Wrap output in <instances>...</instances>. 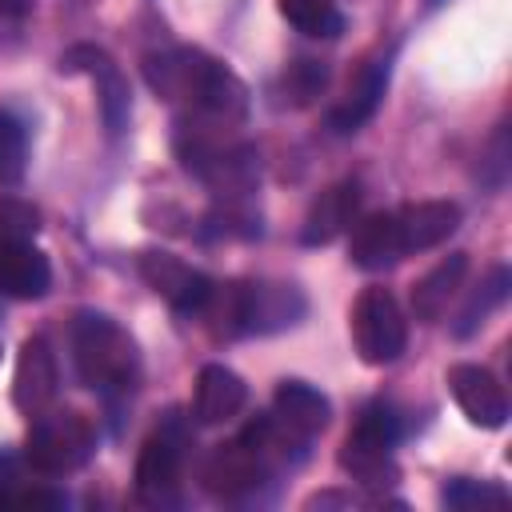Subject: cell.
<instances>
[{"instance_id": "1", "label": "cell", "mask_w": 512, "mask_h": 512, "mask_svg": "<svg viewBox=\"0 0 512 512\" xmlns=\"http://www.w3.org/2000/svg\"><path fill=\"white\" fill-rule=\"evenodd\" d=\"M144 80L156 96L188 104L220 124H240L248 116V88L244 80L212 60L200 48H168L144 60Z\"/></svg>"}, {"instance_id": "2", "label": "cell", "mask_w": 512, "mask_h": 512, "mask_svg": "<svg viewBox=\"0 0 512 512\" xmlns=\"http://www.w3.org/2000/svg\"><path fill=\"white\" fill-rule=\"evenodd\" d=\"M304 312H308V300L296 284L236 280V284H216L200 316H208L212 332H224V336H252V332L264 336V332L300 324Z\"/></svg>"}, {"instance_id": "3", "label": "cell", "mask_w": 512, "mask_h": 512, "mask_svg": "<svg viewBox=\"0 0 512 512\" xmlns=\"http://www.w3.org/2000/svg\"><path fill=\"white\" fill-rule=\"evenodd\" d=\"M72 360H76L80 380L96 392H128L140 372L136 340L104 312H76Z\"/></svg>"}, {"instance_id": "4", "label": "cell", "mask_w": 512, "mask_h": 512, "mask_svg": "<svg viewBox=\"0 0 512 512\" xmlns=\"http://www.w3.org/2000/svg\"><path fill=\"white\" fill-rule=\"evenodd\" d=\"M176 152H180L184 168L196 180H204L216 196H244L260 180V164H256V152L248 144H220L200 128L196 132L180 128Z\"/></svg>"}, {"instance_id": "5", "label": "cell", "mask_w": 512, "mask_h": 512, "mask_svg": "<svg viewBox=\"0 0 512 512\" xmlns=\"http://www.w3.org/2000/svg\"><path fill=\"white\" fill-rule=\"evenodd\" d=\"M96 448V428L88 416L64 408V412H40L32 416L28 440H24V464H32L44 476L76 472Z\"/></svg>"}, {"instance_id": "6", "label": "cell", "mask_w": 512, "mask_h": 512, "mask_svg": "<svg viewBox=\"0 0 512 512\" xmlns=\"http://www.w3.org/2000/svg\"><path fill=\"white\" fill-rule=\"evenodd\" d=\"M352 340L364 364H392L408 344V320L388 288H364L352 304Z\"/></svg>"}, {"instance_id": "7", "label": "cell", "mask_w": 512, "mask_h": 512, "mask_svg": "<svg viewBox=\"0 0 512 512\" xmlns=\"http://www.w3.org/2000/svg\"><path fill=\"white\" fill-rule=\"evenodd\" d=\"M60 72H72V76H88L96 84V96H100V116H104V128L112 136H120L128 128V112H132V92H128V80L124 72L116 68V60L96 48V44H72L64 56H60Z\"/></svg>"}, {"instance_id": "8", "label": "cell", "mask_w": 512, "mask_h": 512, "mask_svg": "<svg viewBox=\"0 0 512 512\" xmlns=\"http://www.w3.org/2000/svg\"><path fill=\"white\" fill-rule=\"evenodd\" d=\"M140 276L180 316H200L204 304L212 300V288H216L204 272H196L192 264H184L172 252H140Z\"/></svg>"}, {"instance_id": "9", "label": "cell", "mask_w": 512, "mask_h": 512, "mask_svg": "<svg viewBox=\"0 0 512 512\" xmlns=\"http://www.w3.org/2000/svg\"><path fill=\"white\" fill-rule=\"evenodd\" d=\"M272 476V468L244 444V440H228V444H216L200 468V480L212 496H224V500H236V496H248L256 492L264 480Z\"/></svg>"}, {"instance_id": "10", "label": "cell", "mask_w": 512, "mask_h": 512, "mask_svg": "<svg viewBox=\"0 0 512 512\" xmlns=\"http://www.w3.org/2000/svg\"><path fill=\"white\" fill-rule=\"evenodd\" d=\"M56 356L48 348L44 336H28L16 352V372H12V404L24 416H40L48 412V404L56 400Z\"/></svg>"}, {"instance_id": "11", "label": "cell", "mask_w": 512, "mask_h": 512, "mask_svg": "<svg viewBox=\"0 0 512 512\" xmlns=\"http://www.w3.org/2000/svg\"><path fill=\"white\" fill-rule=\"evenodd\" d=\"M448 392L460 404V412L476 428H504L508 424V396L504 384L480 368V364H452L448 368Z\"/></svg>"}, {"instance_id": "12", "label": "cell", "mask_w": 512, "mask_h": 512, "mask_svg": "<svg viewBox=\"0 0 512 512\" xmlns=\"http://www.w3.org/2000/svg\"><path fill=\"white\" fill-rule=\"evenodd\" d=\"M180 492V436L160 428L136 456V496L144 504H172Z\"/></svg>"}, {"instance_id": "13", "label": "cell", "mask_w": 512, "mask_h": 512, "mask_svg": "<svg viewBox=\"0 0 512 512\" xmlns=\"http://www.w3.org/2000/svg\"><path fill=\"white\" fill-rule=\"evenodd\" d=\"M348 256H352V264L364 268V272H384V268L400 264V260L408 256V248H404L396 212H372V216L356 220V224H352Z\"/></svg>"}, {"instance_id": "14", "label": "cell", "mask_w": 512, "mask_h": 512, "mask_svg": "<svg viewBox=\"0 0 512 512\" xmlns=\"http://www.w3.org/2000/svg\"><path fill=\"white\" fill-rule=\"evenodd\" d=\"M356 212H360V180H340V184H332V188H324L316 200H312V208H308V216H304V244H332L340 232H348L352 224H356Z\"/></svg>"}, {"instance_id": "15", "label": "cell", "mask_w": 512, "mask_h": 512, "mask_svg": "<svg viewBox=\"0 0 512 512\" xmlns=\"http://www.w3.org/2000/svg\"><path fill=\"white\" fill-rule=\"evenodd\" d=\"M248 400V384L228 368V364H204L196 372V392H192V416L200 424H228Z\"/></svg>"}, {"instance_id": "16", "label": "cell", "mask_w": 512, "mask_h": 512, "mask_svg": "<svg viewBox=\"0 0 512 512\" xmlns=\"http://www.w3.org/2000/svg\"><path fill=\"white\" fill-rule=\"evenodd\" d=\"M52 288L48 256L28 244H0V292L12 300H40Z\"/></svg>"}, {"instance_id": "17", "label": "cell", "mask_w": 512, "mask_h": 512, "mask_svg": "<svg viewBox=\"0 0 512 512\" xmlns=\"http://www.w3.org/2000/svg\"><path fill=\"white\" fill-rule=\"evenodd\" d=\"M400 220V236L408 252H424L444 244L456 228H460V204L452 200H420V204H404L396 212Z\"/></svg>"}, {"instance_id": "18", "label": "cell", "mask_w": 512, "mask_h": 512, "mask_svg": "<svg viewBox=\"0 0 512 512\" xmlns=\"http://www.w3.org/2000/svg\"><path fill=\"white\" fill-rule=\"evenodd\" d=\"M464 276H468V252H448L436 268H428V272L412 284V312H416V320L436 324V320L448 312L452 296L460 292Z\"/></svg>"}, {"instance_id": "19", "label": "cell", "mask_w": 512, "mask_h": 512, "mask_svg": "<svg viewBox=\"0 0 512 512\" xmlns=\"http://www.w3.org/2000/svg\"><path fill=\"white\" fill-rule=\"evenodd\" d=\"M272 404H276V416H280L292 432H300V436H316V432H324L328 420H332L328 396H324L320 388H312L308 380H280Z\"/></svg>"}, {"instance_id": "20", "label": "cell", "mask_w": 512, "mask_h": 512, "mask_svg": "<svg viewBox=\"0 0 512 512\" xmlns=\"http://www.w3.org/2000/svg\"><path fill=\"white\" fill-rule=\"evenodd\" d=\"M384 88H388V64H384V60L360 68L356 84L348 88V100L332 108L328 124H332L336 132H344V136L356 132L360 124H368V120L376 116V108H380V100H384Z\"/></svg>"}, {"instance_id": "21", "label": "cell", "mask_w": 512, "mask_h": 512, "mask_svg": "<svg viewBox=\"0 0 512 512\" xmlns=\"http://www.w3.org/2000/svg\"><path fill=\"white\" fill-rule=\"evenodd\" d=\"M508 288H512V272H508L504 264H496V268L480 280V288L468 296V304L460 308V316H456L452 332H456L460 340H468L476 328H484V324H488V316L508 300Z\"/></svg>"}, {"instance_id": "22", "label": "cell", "mask_w": 512, "mask_h": 512, "mask_svg": "<svg viewBox=\"0 0 512 512\" xmlns=\"http://www.w3.org/2000/svg\"><path fill=\"white\" fill-rule=\"evenodd\" d=\"M340 468L356 480V484H364V488H392L396 480H400V468H396V460H392V452H384V448H368V444H356V440H344V448H340Z\"/></svg>"}, {"instance_id": "23", "label": "cell", "mask_w": 512, "mask_h": 512, "mask_svg": "<svg viewBox=\"0 0 512 512\" xmlns=\"http://www.w3.org/2000/svg\"><path fill=\"white\" fill-rule=\"evenodd\" d=\"M280 16L296 28V32H304V36H324V40H332V36H340L344 32V16H340V8L332 4V0H280Z\"/></svg>"}, {"instance_id": "24", "label": "cell", "mask_w": 512, "mask_h": 512, "mask_svg": "<svg viewBox=\"0 0 512 512\" xmlns=\"http://www.w3.org/2000/svg\"><path fill=\"white\" fill-rule=\"evenodd\" d=\"M348 440L392 452V448H396V440H400V416H396V408H392V404H384V400L364 404V408H360V416H356V424H352V432H348Z\"/></svg>"}, {"instance_id": "25", "label": "cell", "mask_w": 512, "mask_h": 512, "mask_svg": "<svg viewBox=\"0 0 512 512\" xmlns=\"http://www.w3.org/2000/svg\"><path fill=\"white\" fill-rule=\"evenodd\" d=\"M28 172V132L24 124L0 108V188H16Z\"/></svg>"}, {"instance_id": "26", "label": "cell", "mask_w": 512, "mask_h": 512, "mask_svg": "<svg viewBox=\"0 0 512 512\" xmlns=\"http://www.w3.org/2000/svg\"><path fill=\"white\" fill-rule=\"evenodd\" d=\"M440 500H444L448 508H460V512H468V508H504V504H508V492H504L500 484H492V480L456 476V480H448V484L440 488Z\"/></svg>"}, {"instance_id": "27", "label": "cell", "mask_w": 512, "mask_h": 512, "mask_svg": "<svg viewBox=\"0 0 512 512\" xmlns=\"http://www.w3.org/2000/svg\"><path fill=\"white\" fill-rule=\"evenodd\" d=\"M40 232V208L20 196H0V244H28Z\"/></svg>"}, {"instance_id": "28", "label": "cell", "mask_w": 512, "mask_h": 512, "mask_svg": "<svg viewBox=\"0 0 512 512\" xmlns=\"http://www.w3.org/2000/svg\"><path fill=\"white\" fill-rule=\"evenodd\" d=\"M324 84H328V68L320 60H296L284 72V92L292 104H308L312 96L324 92Z\"/></svg>"}, {"instance_id": "29", "label": "cell", "mask_w": 512, "mask_h": 512, "mask_svg": "<svg viewBox=\"0 0 512 512\" xmlns=\"http://www.w3.org/2000/svg\"><path fill=\"white\" fill-rule=\"evenodd\" d=\"M0 508H32V512H48V508H64V496L56 488H44V484H20Z\"/></svg>"}, {"instance_id": "30", "label": "cell", "mask_w": 512, "mask_h": 512, "mask_svg": "<svg viewBox=\"0 0 512 512\" xmlns=\"http://www.w3.org/2000/svg\"><path fill=\"white\" fill-rule=\"evenodd\" d=\"M20 484H24V464H20V456H12V452L0 448V504H4Z\"/></svg>"}, {"instance_id": "31", "label": "cell", "mask_w": 512, "mask_h": 512, "mask_svg": "<svg viewBox=\"0 0 512 512\" xmlns=\"http://www.w3.org/2000/svg\"><path fill=\"white\" fill-rule=\"evenodd\" d=\"M36 0H0V16H28Z\"/></svg>"}, {"instance_id": "32", "label": "cell", "mask_w": 512, "mask_h": 512, "mask_svg": "<svg viewBox=\"0 0 512 512\" xmlns=\"http://www.w3.org/2000/svg\"><path fill=\"white\" fill-rule=\"evenodd\" d=\"M436 4H444V0H428V8H436Z\"/></svg>"}, {"instance_id": "33", "label": "cell", "mask_w": 512, "mask_h": 512, "mask_svg": "<svg viewBox=\"0 0 512 512\" xmlns=\"http://www.w3.org/2000/svg\"><path fill=\"white\" fill-rule=\"evenodd\" d=\"M0 352H4V348H0Z\"/></svg>"}]
</instances>
